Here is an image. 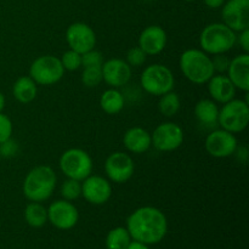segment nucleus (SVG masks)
<instances>
[{
    "mask_svg": "<svg viewBox=\"0 0 249 249\" xmlns=\"http://www.w3.org/2000/svg\"><path fill=\"white\" fill-rule=\"evenodd\" d=\"M236 43H238V45L241 46V49L245 53H249V28L242 32H238Z\"/></svg>",
    "mask_w": 249,
    "mask_h": 249,
    "instance_id": "f704fd0d",
    "label": "nucleus"
},
{
    "mask_svg": "<svg viewBox=\"0 0 249 249\" xmlns=\"http://www.w3.org/2000/svg\"><path fill=\"white\" fill-rule=\"evenodd\" d=\"M5 107V96L1 91H0V112H2Z\"/></svg>",
    "mask_w": 249,
    "mask_h": 249,
    "instance_id": "4c0bfd02",
    "label": "nucleus"
},
{
    "mask_svg": "<svg viewBox=\"0 0 249 249\" xmlns=\"http://www.w3.org/2000/svg\"><path fill=\"white\" fill-rule=\"evenodd\" d=\"M167 41L168 36L164 29L157 24H152L141 32L139 36L138 46L147 56H155L164 50Z\"/></svg>",
    "mask_w": 249,
    "mask_h": 249,
    "instance_id": "f3484780",
    "label": "nucleus"
},
{
    "mask_svg": "<svg viewBox=\"0 0 249 249\" xmlns=\"http://www.w3.org/2000/svg\"><path fill=\"white\" fill-rule=\"evenodd\" d=\"M126 230L131 240L147 246L157 245L168 232L167 216L156 207H140L126 219Z\"/></svg>",
    "mask_w": 249,
    "mask_h": 249,
    "instance_id": "f257e3e1",
    "label": "nucleus"
},
{
    "mask_svg": "<svg viewBox=\"0 0 249 249\" xmlns=\"http://www.w3.org/2000/svg\"><path fill=\"white\" fill-rule=\"evenodd\" d=\"M56 182L57 177L53 168L38 165L27 173L22 185V192L28 201L43 203L53 196Z\"/></svg>",
    "mask_w": 249,
    "mask_h": 249,
    "instance_id": "f03ea898",
    "label": "nucleus"
},
{
    "mask_svg": "<svg viewBox=\"0 0 249 249\" xmlns=\"http://www.w3.org/2000/svg\"><path fill=\"white\" fill-rule=\"evenodd\" d=\"M61 63H62L65 71H77L82 67V53H77L74 50H67L62 53L60 57Z\"/></svg>",
    "mask_w": 249,
    "mask_h": 249,
    "instance_id": "c85d7f7f",
    "label": "nucleus"
},
{
    "mask_svg": "<svg viewBox=\"0 0 249 249\" xmlns=\"http://www.w3.org/2000/svg\"><path fill=\"white\" fill-rule=\"evenodd\" d=\"M146 58H147V55L139 46H134V48L129 49V51L126 53V63L131 68L142 66L146 62Z\"/></svg>",
    "mask_w": 249,
    "mask_h": 249,
    "instance_id": "7c9ffc66",
    "label": "nucleus"
},
{
    "mask_svg": "<svg viewBox=\"0 0 249 249\" xmlns=\"http://www.w3.org/2000/svg\"><path fill=\"white\" fill-rule=\"evenodd\" d=\"M124 105H125V100H124L123 94L114 88L105 90L100 97V107L105 113L109 116L118 114L124 108Z\"/></svg>",
    "mask_w": 249,
    "mask_h": 249,
    "instance_id": "5701e85b",
    "label": "nucleus"
},
{
    "mask_svg": "<svg viewBox=\"0 0 249 249\" xmlns=\"http://www.w3.org/2000/svg\"><path fill=\"white\" fill-rule=\"evenodd\" d=\"M38 94V85L29 75L19 77L12 85V95L19 104H29Z\"/></svg>",
    "mask_w": 249,
    "mask_h": 249,
    "instance_id": "4be33fe9",
    "label": "nucleus"
},
{
    "mask_svg": "<svg viewBox=\"0 0 249 249\" xmlns=\"http://www.w3.org/2000/svg\"><path fill=\"white\" fill-rule=\"evenodd\" d=\"M237 146L238 141L235 134L221 128L211 131L204 141L207 153L214 158H228L233 156Z\"/></svg>",
    "mask_w": 249,
    "mask_h": 249,
    "instance_id": "f8f14e48",
    "label": "nucleus"
},
{
    "mask_svg": "<svg viewBox=\"0 0 249 249\" xmlns=\"http://www.w3.org/2000/svg\"><path fill=\"white\" fill-rule=\"evenodd\" d=\"M135 172L134 160L128 153L117 152L111 153L105 162V173L111 182L124 184L133 178Z\"/></svg>",
    "mask_w": 249,
    "mask_h": 249,
    "instance_id": "9b49d317",
    "label": "nucleus"
},
{
    "mask_svg": "<svg viewBox=\"0 0 249 249\" xmlns=\"http://www.w3.org/2000/svg\"><path fill=\"white\" fill-rule=\"evenodd\" d=\"M249 123L248 101L241 99H232L219 108L218 124L221 129L232 134L242 133Z\"/></svg>",
    "mask_w": 249,
    "mask_h": 249,
    "instance_id": "423d86ee",
    "label": "nucleus"
},
{
    "mask_svg": "<svg viewBox=\"0 0 249 249\" xmlns=\"http://www.w3.org/2000/svg\"><path fill=\"white\" fill-rule=\"evenodd\" d=\"M131 236L126 228L117 226L109 230L106 236V248L107 249H126L131 242Z\"/></svg>",
    "mask_w": 249,
    "mask_h": 249,
    "instance_id": "393cba45",
    "label": "nucleus"
},
{
    "mask_svg": "<svg viewBox=\"0 0 249 249\" xmlns=\"http://www.w3.org/2000/svg\"><path fill=\"white\" fill-rule=\"evenodd\" d=\"M212 57V63H213L214 72L219 73V74H224L228 71L229 65H230V60L225 53H219V55H213Z\"/></svg>",
    "mask_w": 249,
    "mask_h": 249,
    "instance_id": "473e14b6",
    "label": "nucleus"
},
{
    "mask_svg": "<svg viewBox=\"0 0 249 249\" xmlns=\"http://www.w3.org/2000/svg\"><path fill=\"white\" fill-rule=\"evenodd\" d=\"M140 84L147 94L160 96L174 89L175 78L169 67L160 63H153L142 71Z\"/></svg>",
    "mask_w": 249,
    "mask_h": 249,
    "instance_id": "39448f33",
    "label": "nucleus"
},
{
    "mask_svg": "<svg viewBox=\"0 0 249 249\" xmlns=\"http://www.w3.org/2000/svg\"><path fill=\"white\" fill-rule=\"evenodd\" d=\"M152 146L160 152H172L178 150L184 142V130L173 122H165L155 128L151 134Z\"/></svg>",
    "mask_w": 249,
    "mask_h": 249,
    "instance_id": "1a4fd4ad",
    "label": "nucleus"
},
{
    "mask_svg": "<svg viewBox=\"0 0 249 249\" xmlns=\"http://www.w3.org/2000/svg\"><path fill=\"white\" fill-rule=\"evenodd\" d=\"M17 153H18V143H17V141L12 140L11 138L0 143V156H2V157L11 158L15 157Z\"/></svg>",
    "mask_w": 249,
    "mask_h": 249,
    "instance_id": "72a5a7b5",
    "label": "nucleus"
},
{
    "mask_svg": "<svg viewBox=\"0 0 249 249\" xmlns=\"http://www.w3.org/2000/svg\"><path fill=\"white\" fill-rule=\"evenodd\" d=\"M182 75L192 84H207L215 74L212 57L201 49H187L181 53L179 60Z\"/></svg>",
    "mask_w": 249,
    "mask_h": 249,
    "instance_id": "7ed1b4c3",
    "label": "nucleus"
},
{
    "mask_svg": "<svg viewBox=\"0 0 249 249\" xmlns=\"http://www.w3.org/2000/svg\"><path fill=\"white\" fill-rule=\"evenodd\" d=\"M226 73L236 89L247 92L249 90V53H243L231 58Z\"/></svg>",
    "mask_w": 249,
    "mask_h": 249,
    "instance_id": "a211bd4d",
    "label": "nucleus"
},
{
    "mask_svg": "<svg viewBox=\"0 0 249 249\" xmlns=\"http://www.w3.org/2000/svg\"><path fill=\"white\" fill-rule=\"evenodd\" d=\"M195 117L197 122L206 128L218 125L219 106L211 99H202L195 105Z\"/></svg>",
    "mask_w": 249,
    "mask_h": 249,
    "instance_id": "412c9836",
    "label": "nucleus"
},
{
    "mask_svg": "<svg viewBox=\"0 0 249 249\" xmlns=\"http://www.w3.org/2000/svg\"><path fill=\"white\" fill-rule=\"evenodd\" d=\"M82 83L87 88H96L102 82V71L99 66L94 67H83L82 72Z\"/></svg>",
    "mask_w": 249,
    "mask_h": 249,
    "instance_id": "cd10ccee",
    "label": "nucleus"
},
{
    "mask_svg": "<svg viewBox=\"0 0 249 249\" xmlns=\"http://www.w3.org/2000/svg\"><path fill=\"white\" fill-rule=\"evenodd\" d=\"M58 167L66 178L83 181L92 173L94 163L87 151L82 148H70L61 155Z\"/></svg>",
    "mask_w": 249,
    "mask_h": 249,
    "instance_id": "0eeeda50",
    "label": "nucleus"
},
{
    "mask_svg": "<svg viewBox=\"0 0 249 249\" xmlns=\"http://www.w3.org/2000/svg\"><path fill=\"white\" fill-rule=\"evenodd\" d=\"M223 23L238 33L249 28V0H228L221 6Z\"/></svg>",
    "mask_w": 249,
    "mask_h": 249,
    "instance_id": "ddd939ff",
    "label": "nucleus"
},
{
    "mask_svg": "<svg viewBox=\"0 0 249 249\" xmlns=\"http://www.w3.org/2000/svg\"><path fill=\"white\" fill-rule=\"evenodd\" d=\"M104 61V55L101 51L95 50V49L82 53V67H94V66L101 67Z\"/></svg>",
    "mask_w": 249,
    "mask_h": 249,
    "instance_id": "c756f323",
    "label": "nucleus"
},
{
    "mask_svg": "<svg viewBox=\"0 0 249 249\" xmlns=\"http://www.w3.org/2000/svg\"><path fill=\"white\" fill-rule=\"evenodd\" d=\"M181 108V100L175 91H168L160 95L158 101V111L164 117H174Z\"/></svg>",
    "mask_w": 249,
    "mask_h": 249,
    "instance_id": "a878e982",
    "label": "nucleus"
},
{
    "mask_svg": "<svg viewBox=\"0 0 249 249\" xmlns=\"http://www.w3.org/2000/svg\"><path fill=\"white\" fill-rule=\"evenodd\" d=\"M184 1H196V0H184Z\"/></svg>",
    "mask_w": 249,
    "mask_h": 249,
    "instance_id": "58836bf2",
    "label": "nucleus"
},
{
    "mask_svg": "<svg viewBox=\"0 0 249 249\" xmlns=\"http://www.w3.org/2000/svg\"><path fill=\"white\" fill-rule=\"evenodd\" d=\"M65 75V68L60 58L53 55H43L36 57L29 67V77L36 85L50 87L60 82Z\"/></svg>",
    "mask_w": 249,
    "mask_h": 249,
    "instance_id": "6e6552de",
    "label": "nucleus"
},
{
    "mask_svg": "<svg viewBox=\"0 0 249 249\" xmlns=\"http://www.w3.org/2000/svg\"><path fill=\"white\" fill-rule=\"evenodd\" d=\"M237 33L223 22H214L202 29L199 34L201 50L208 55L226 53L236 45Z\"/></svg>",
    "mask_w": 249,
    "mask_h": 249,
    "instance_id": "20e7f679",
    "label": "nucleus"
},
{
    "mask_svg": "<svg viewBox=\"0 0 249 249\" xmlns=\"http://www.w3.org/2000/svg\"><path fill=\"white\" fill-rule=\"evenodd\" d=\"M24 220L31 228H43L48 223V208L40 202H31L24 208Z\"/></svg>",
    "mask_w": 249,
    "mask_h": 249,
    "instance_id": "b1692460",
    "label": "nucleus"
},
{
    "mask_svg": "<svg viewBox=\"0 0 249 249\" xmlns=\"http://www.w3.org/2000/svg\"><path fill=\"white\" fill-rule=\"evenodd\" d=\"M123 145L130 153L142 155L152 146L151 133L141 126H133L123 135Z\"/></svg>",
    "mask_w": 249,
    "mask_h": 249,
    "instance_id": "aec40b11",
    "label": "nucleus"
},
{
    "mask_svg": "<svg viewBox=\"0 0 249 249\" xmlns=\"http://www.w3.org/2000/svg\"><path fill=\"white\" fill-rule=\"evenodd\" d=\"M65 38L71 50L79 53L95 49L96 45V34L94 29L84 22H74L70 24L66 29Z\"/></svg>",
    "mask_w": 249,
    "mask_h": 249,
    "instance_id": "4468645a",
    "label": "nucleus"
},
{
    "mask_svg": "<svg viewBox=\"0 0 249 249\" xmlns=\"http://www.w3.org/2000/svg\"><path fill=\"white\" fill-rule=\"evenodd\" d=\"M78 220L79 212L72 202L56 199L48 207V221L58 230H71L77 225Z\"/></svg>",
    "mask_w": 249,
    "mask_h": 249,
    "instance_id": "9d476101",
    "label": "nucleus"
},
{
    "mask_svg": "<svg viewBox=\"0 0 249 249\" xmlns=\"http://www.w3.org/2000/svg\"><path fill=\"white\" fill-rule=\"evenodd\" d=\"M12 131H14V125L11 119L6 114L0 112V143L9 140L12 136Z\"/></svg>",
    "mask_w": 249,
    "mask_h": 249,
    "instance_id": "2f4dec72",
    "label": "nucleus"
},
{
    "mask_svg": "<svg viewBox=\"0 0 249 249\" xmlns=\"http://www.w3.org/2000/svg\"><path fill=\"white\" fill-rule=\"evenodd\" d=\"M226 0H203L204 5L209 9H220Z\"/></svg>",
    "mask_w": 249,
    "mask_h": 249,
    "instance_id": "c9c22d12",
    "label": "nucleus"
},
{
    "mask_svg": "<svg viewBox=\"0 0 249 249\" xmlns=\"http://www.w3.org/2000/svg\"><path fill=\"white\" fill-rule=\"evenodd\" d=\"M82 196L94 206L105 204L112 196L111 181L100 175L90 174L82 181Z\"/></svg>",
    "mask_w": 249,
    "mask_h": 249,
    "instance_id": "2eb2a0df",
    "label": "nucleus"
},
{
    "mask_svg": "<svg viewBox=\"0 0 249 249\" xmlns=\"http://www.w3.org/2000/svg\"><path fill=\"white\" fill-rule=\"evenodd\" d=\"M101 71L102 82L114 89L124 87L131 79V67L122 58H109L104 61Z\"/></svg>",
    "mask_w": 249,
    "mask_h": 249,
    "instance_id": "dca6fc26",
    "label": "nucleus"
},
{
    "mask_svg": "<svg viewBox=\"0 0 249 249\" xmlns=\"http://www.w3.org/2000/svg\"><path fill=\"white\" fill-rule=\"evenodd\" d=\"M126 249H150V246L145 245V243H141V242H138V241H131L130 245L128 246V248Z\"/></svg>",
    "mask_w": 249,
    "mask_h": 249,
    "instance_id": "e433bc0d",
    "label": "nucleus"
},
{
    "mask_svg": "<svg viewBox=\"0 0 249 249\" xmlns=\"http://www.w3.org/2000/svg\"><path fill=\"white\" fill-rule=\"evenodd\" d=\"M208 92L211 95L212 100L216 104L224 105L226 102L235 99L236 88L232 84L228 75L225 74H214L211 79L207 82Z\"/></svg>",
    "mask_w": 249,
    "mask_h": 249,
    "instance_id": "6ab92c4d",
    "label": "nucleus"
},
{
    "mask_svg": "<svg viewBox=\"0 0 249 249\" xmlns=\"http://www.w3.org/2000/svg\"><path fill=\"white\" fill-rule=\"evenodd\" d=\"M145 1H151V0H145Z\"/></svg>",
    "mask_w": 249,
    "mask_h": 249,
    "instance_id": "ea45409f",
    "label": "nucleus"
},
{
    "mask_svg": "<svg viewBox=\"0 0 249 249\" xmlns=\"http://www.w3.org/2000/svg\"><path fill=\"white\" fill-rule=\"evenodd\" d=\"M61 196L66 201L73 202L82 196V181L74 179H67L61 185Z\"/></svg>",
    "mask_w": 249,
    "mask_h": 249,
    "instance_id": "bb28decb",
    "label": "nucleus"
}]
</instances>
